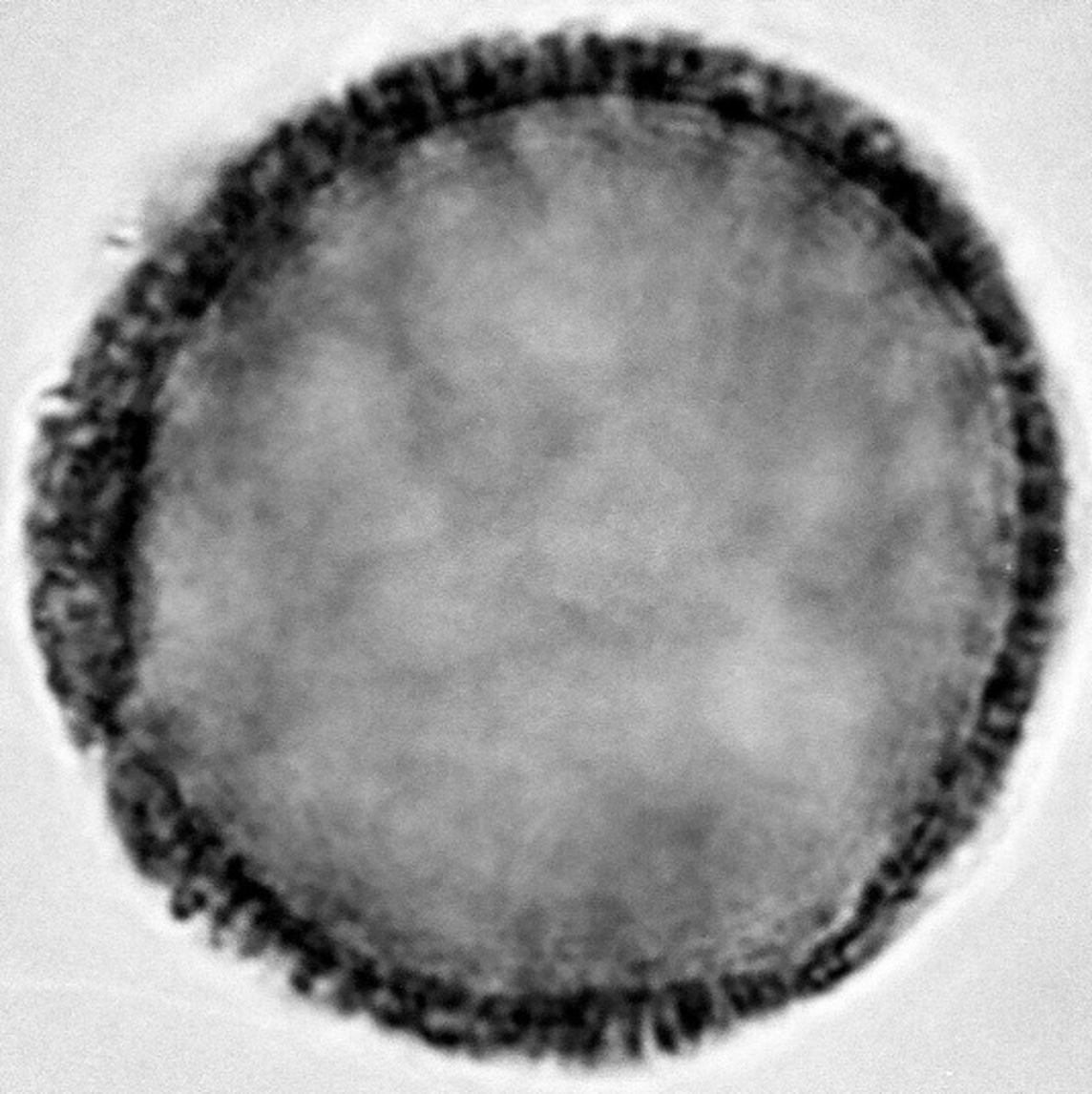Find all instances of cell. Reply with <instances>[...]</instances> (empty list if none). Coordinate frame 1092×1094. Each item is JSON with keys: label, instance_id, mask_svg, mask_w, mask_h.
<instances>
[{"label": "cell", "instance_id": "2", "mask_svg": "<svg viewBox=\"0 0 1092 1094\" xmlns=\"http://www.w3.org/2000/svg\"><path fill=\"white\" fill-rule=\"evenodd\" d=\"M1021 507L1027 515H1041L1054 509V502L1058 500L1056 494H1052L1050 488L1045 486H1025L1023 493H1021Z\"/></svg>", "mask_w": 1092, "mask_h": 1094}, {"label": "cell", "instance_id": "1", "mask_svg": "<svg viewBox=\"0 0 1092 1094\" xmlns=\"http://www.w3.org/2000/svg\"><path fill=\"white\" fill-rule=\"evenodd\" d=\"M1019 552L1025 561V570H1040V572H1052L1058 561L1061 559V537L1052 534V531L1033 529L1023 536L1019 543Z\"/></svg>", "mask_w": 1092, "mask_h": 1094}]
</instances>
